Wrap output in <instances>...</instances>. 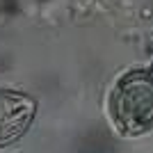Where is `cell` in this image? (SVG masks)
I'll return each mask as SVG.
<instances>
[{
	"mask_svg": "<svg viewBox=\"0 0 153 153\" xmlns=\"http://www.w3.org/2000/svg\"><path fill=\"white\" fill-rule=\"evenodd\" d=\"M108 114L121 137H140L153 130V73L130 69L117 78L108 96Z\"/></svg>",
	"mask_w": 153,
	"mask_h": 153,
	"instance_id": "1",
	"label": "cell"
},
{
	"mask_svg": "<svg viewBox=\"0 0 153 153\" xmlns=\"http://www.w3.org/2000/svg\"><path fill=\"white\" fill-rule=\"evenodd\" d=\"M37 98L19 89H0V149L19 142L34 123Z\"/></svg>",
	"mask_w": 153,
	"mask_h": 153,
	"instance_id": "2",
	"label": "cell"
},
{
	"mask_svg": "<svg viewBox=\"0 0 153 153\" xmlns=\"http://www.w3.org/2000/svg\"><path fill=\"white\" fill-rule=\"evenodd\" d=\"M151 73H153V66H151Z\"/></svg>",
	"mask_w": 153,
	"mask_h": 153,
	"instance_id": "3",
	"label": "cell"
}]
</instances>
